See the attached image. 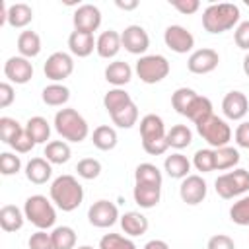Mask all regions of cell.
<instances>
[{
	"instance_id": "cell-11",
	"label": "cell",
	"mask_w": 249,
	"mask_h": 249,
	"mask_svg": "<svg viewBox=\"0 0 249 249\" xmlns=\"http://www.w3.org/2000/svg\"><path fill=\"white\" fill-rule=\"evenodd\" d=\"M121 41H123L124 51H128L130 54L144 56V53L150 47V35H148V31L142 25H136V23L124 27V31L121 33Z\"/></svg>"
},
{
	"instance_id": "cell-28",
	"label": "cell",
	"mask_w": 249,
	"mask_h": 249,
	"mask_svg": "<svg viewBox=\"0 0 249 249\" xmlns=\"http://www.w3.org/2000/svg\"><path fill=\"white\" fill-rule=\"evenodd\" d=\"M25 132L31 136V140L35 144H47V140L51 138V124L45 117H29L25 123Z\"/></svg>"
},
{
	"instance_id": "cell-18",
	"label": "cell",
	"mask_w": 249,
	"mask_h": 249,
	"mask_svg": "<svg viewBox=\"0 0 249 249\" xmlns=\"http://www.w3.org/2000/svg\"><path fill=\"white\" fill-rule=\"evenodd\" d=\"M123 47V41H121V33L115 31V29H107L103 31L97 39H95V53L101 56V58H115L119 54Z\"/></svg>"
},
{
	"instance_id": "cell-46",
	"label": "cell",
	"mask_w": 249,
	"mask_h": 249,
	"mask_svg": "<svg viewBox=\"0 0 249 249\" xmlns=\"http://www.w3.org/2000/svg\"><path fill=\"white\" fill-rule=\"evenodd\" d=\"M10 148H12L16 154H27V152H31V150L35 148V142H33L31 136L25 132V126H23V130L10 142Z\"/></svg>"
},
{
	"instance_id": "cell-26",
	"label": "cell",
	"mask_w": 249,
	"mask_h": 249,
	"mask_svg": "<svg viewBox=\"0 0 249 249\" xmlns=\"http://www.w3.org/2000/svg\"><path fill=\"white\" fill-rule=\"evenodd\" d=\"M163 169H165V173H167L171 179H181V181H183L187 175H191V173H189V171H191V161H189L187 156H183L181 152H175V154H171V156L165 158Z\"/></svg>"
},
{
	"instance_id": "cell-5",
	"label": "cell",
	"mask_w": 249,
	"mask_h": 249,
	"mask_svg": "<svg viewBox=\"0 0 249 249\" xmlns=\"http://www.w3.org/2000/svg\"><path fill=\"white\" fill-rule=\"evenodd\" d=\"M169 60L163 54H144L136 60L134 72L144 84H160L169 76Z\"/></svg>"
},
{
	"instance_id": "cell-29",
	"label": "cell",
	"mask_w": 249,
	"mask_h": 249,
	"mask_svg": "<svg viewBox=\"0 0 249 249\" xmlns=\"http://www.w3.org/2000/svg\"><path fill=\"white\" fill-rule=\"evenodd\" d=\"M91 142L97 150L101 152H109L117 146L119 142V136H117V130L109 124H99L93 128V134H91Z\"/></svg>"
},
{
	"instance_id": "cell-9",
	"label": "cell",
	"mask_w": 249,
	"mask_h": 249,
	"mask_svg": "<svg viewBox=\"0 0 249 249\" xmlns=\"http://www.w3.org/2000/svg\"><path fill=\"white\" fill-rule=\"evenodd\" d=\"M119 218L121 216H119L117 204L111 202V200H105V198L93 202L88 208V220H89V224L93 228H101V230L103 228H111V226H115L119 222Z\"/></svg>"
},
{
	"instance_id": "cell-34",
	"label": "cell",
	"mask_w": 249,
	"mask_h": 249,
	"mask_svg": "<svg viewBox=\"0 0 249 249\" xmlns=\"http://www.w3.org/2000/svg\"><path fill=\"white\" fill-rule=\"evenodd\" d=\"M193 142V130L187 124H175L167 130V144L169 148L175 150H183L187 146H191Z\"/></svg>"
},
{
	"instance_id": "cell-15",
	"label": "cell",
	"mask_w": 249,
	"mask_h": 249,
	"mask_svg": "<svg viewBox=\"0 0 249 249\" xmlns=\"http://www.w3.org/2000/svg\"><path fill=\"white\" fill-rule=\"evenodd\" d=\"M72 21H74L76 31H84V33L93 35V31H97L101 25V10L93 4H82L76 8Z\"/></svg>"
},
{
	"instance_id": "cell-12",
	"label": "cell",
	"mask_w": 249,
	"mask_h": 249,
	"mask_svg": "<svg viewBox=\"0 0 249 249\" xmlns=\"http://www.w3.org/2000/svg\"><path fill=\"white\" fill-rule=\"evenodd\" d=\"M206 193H208V187L200 175H187L179 185V196L189 206L200 204L206 198Z\"/></svg>"
},
{
	"instance_id": "cell-41",
	"label": "cell",
	"mask_w": 249,
	"mask_h": 249,
	"mask_svg": "<svg viewBox=\"0 0 249 249\" xmlns=\"http://www.w3.org/2000/svg\"><path fill=\"white\" fill-rule=\"evenodd\" d=\"M230 220L237 226H249V195H243L231 204Z\"/></svg>"
},
{
	"instance_id": "cell-8",
	"label": "cell",
	"mask_w": 249,
	"mask_h": 249,
	"mask_svg": "<svg viewBox=\"0 0 249 249\" xmlns=\"http://www.w3.org/2000/svg\"><path fill=\"white\" fill-rule=\"evenodd\" d=\"M43 72H45V76H47L53 84H60L62 80H66V78L74 72V58H72V54H68V53H64V51L53 53V54L45 60Z\"/></svg>"
},
{
	"instance_id": "cell-31",
	"label": "cell",
	"mask_w": 249,
	"mask_h": 249,
	"mask_svg": "<svg viewBox=\"0 0 249 249\" xmlns=\"http://www.w3.org/2000/svg\"><path fill=\"white\" fill-rule=\"evenodd\" d=\"M18 53L25 58H35L41 53V37L35 31H21L18 35Z\"/></svg>"
},
{
	"instance_id": "cell-10",
	"label": "cell",
	"mask_w": 249,
	"mask_h": 249,
	"mask_svg": "<svg viewBox=\"0 0 249 249\" xmlns=\"http://www.w3.org/2000/svg\"><path fill=\"white\" fill-rule=\"evenodd\" d=\"M163 43L169 51H173L177 54H187L195 47V37L183 25H169L163 31Z\"/></svg>"
},
{
	"instance_id": "cell-56",
	"label": "cell",
	"mask_w": 249,
	"mask_h": 249,
	"mask_svg": "<svg viewBox=\"0 0 249 249\" xmlns=\"http://www.w3.org/2000/svg\"><path fill=\"white\" fill-rule=\"evenodd\" d=\"M241 66H243V74L249 78V53L243 56V64H241Z\"/></svg>"
},
{
	"instance_id": "cell-19",
	"label": "cell",
	"mask_w": 249,
	"mask_h": 249,
	"mask_svg": "<svg viewBox=\"0 0 249 249\" xmlns=\"http://www.w3.org/2000/svg\"><path fill=\"white\" fill-rule=\"evenodd\" d=\"M119 222H121L123 231H124L128 237L144 235V233L148 231V228H150L148 218H146L142 212H136V210H128V212H124V214L119 218Z\"/></svg>"
},
{
	"instance_id": "cell-57",
	"label": "cell",
	"mask_w": 249,
	"mask_h": 249,
	"mask_svg": "<svg viewBox=\"0 0 249 249\" xmlns=\"http://www.w3.org/2000/svg\"><path fill=\"white\" fill-rule=\"evenodd\" d=\"M76 249H95V247H91V245H80V247H76Z\"/></svg>"
},
{
	"instance_id": "cell-33",
	"label": "cell",
	"mask_w": 249,
	"mask_h": 249,
	"mask_svg": "<svg viewBox=\"0 0 249 249\" xmlns=\"http://www.w3.org/2000/svg\"><path fill=\"white\" fill-rule=\"evenodd\" d=\"M214 115V111H212V101L208 99V97H204V95H198L195 101H193V105L189 107V111H187V119L191 121V123H195V124H200L202 121H206L208 117H212Z\"/></svg>"
},
{
	"instance_id": "cell-42",
	"label": "cell",
	"mask_w": 249,
	"mask_h": 249,
	"mask_svg": "<svg viewBox=\"0 0 249 249\" xmlns=\"http://www.w3.org/2000/svg\"><path fill=\"white\" fill-rule=\"evenodd\" d=\"M76 171H78V177H82L86 181H93L101 175V161L95 158H84L78 161Z\"/></svg>"
},
{
	"instance_id": "cell-32",
	"label": "cell",
	"mask_w": 249,
	"mask_h": 249,
	"mask_svg": "<svg viewBox=\"0 0 249 249\" xmlns=\"http://www.w3.org/2000/svg\"><path fill=\"white\" fill-rule=\"evenodd\" d=\"M128 103H132V97H130V93H128L126 89H123V88H113V89H109V91L103 95V107H105V111H107L109 115L121 111V109L126 107Z\"/></svg>"
},
{
	"instance_id": "cell-27",
	"label": "cell",
	"mask_w": 249,
	"mask_h": 249,
	"mask_svg": "<svg viewBox=\"0 0 249 249\" xmlns=\"http://www.w3.org/2000/svg\"><path fill=\"white\" fill-rule=\"evenodd\" d=\"M41 99L49 107H62L70 99V89L64 84H49L41 91Z\"/></svg>"
},
{
	"instance_id": "cell-48",
	"label": "cell",
	"mask_w": 249,
	"mask_h": 249,
	"mask_svg": "<svg viewBox=\"0 0 249 249\" xmlns=\"http://www.w3.org/2000/svg\"><path fill=\"white\" fill-rule=\"evenodd\" d=\"M233 41L239 49L249 53V19L247 21H239V25L233 31Z\"/></svg>"
},
{
	"instance_id": "cell-38",
	"label": "cell",
	"mask_w": 249,
	"mask_h": 249,
	"mask_svg": "<svg viewBox=\"0 0 249 249\" xmlns=\"http://www.w3.org/2000/svg\"><path fill=\"white\" fill-rule=\"evenodd\" d=\"M51 237L54 249H76V231L70 226H56Z\"/></svg>"
},
{
	"instance_id": "cell-4",
	"label": "cell",
	"mask_w": 249,
	"mask_h": 249,
	"mask_svg": "<svg viewBox=\"0 0 249 249\" xmlns=\"http://www.w3.org/2000/svg\"><path fill=\"white\" fill-rule=\"evenodd\" d=\"M23 214L25 220L31 222L37 230H49L56 222V210L53 200H49L43 195H31L25 198L23 204Z\"/></svg>"
},
{
	"instance_id": "cell-43",
	"label": "cell",
	"mask_w": 249,
	"mask_h": 249,
	"mask_svg": "<svg viewBox=\"0 0 249 249\" xmlns=\"http://www.w3.org/2000/svg\"><path fill=\"white\" fill-rule=\"evenodd\" d=\"M97 249H136V245L130 237H124L121 233H105L99 239Z\"/></svg>"
},
{
	"instance_id": "cell-47",
	"label": "cell",
	"mask_w": 249,
	"mask_h": 249,
	"mask_svg": "<svg viewBox=\"0 0 249 249\" xmlns=\"http://www.w3.org/2000/svg\"><path fill=\"white\" fill-rule=\"evenodd\" d=\"M27 247L29 249H54L53 237H51V233H47V230H37L35 233H31Z\"/></svg>"
},
{
	"instance_id": "cell-35",
	"label": "cell",
	"mask_w": 249,
	"mask_h": 249,
	"mask_svg": "<svg viewBox=\"0 0 249 249\" xmlns=\"http://www.w3.org/2000/svg\"><path fill=\"white\" fill-rule=\"evenodd\" d=\"M161 181H163L161 171H160V167L154 165V163L144 161V163H140V165L134 169V183H148V185H158V187H161Z\"/></svg>"
},
{
	"instance_id": "cell-39",
	"label": "cell",
	"mask_w": 249,
	"mask_h": 249,
	"mask_svg": "<svg viewBox=\"0 0 249 249\" xmlns=\"http://www.w3.org/2000/svg\"><path fill=\"white\" fill-rule=\"evenodd\" d=\"M111 121H113V124H117L119 128H132V126L136 124V121H138V107H136V103L132 101V103H128L126 107H123L121 111L113 113V115H111Z\"/></svg>"
},
{
	"instance_id": "cell-16",
	"label": "cell",
	"mask_w": 249,
	"mask_h": 249,
	"mask_svg": "<svg viewBox=\"0 0 249 249\" xmlns=\"http://www.w3.org/2000/svg\"><path fill=\"white\" fill-rule=\"evenodd\" d=\"M249 111V101L243 91L231 89L222 99V113L230 121H241Z\"/></svg>"
},
{
	"instance_id": "cell-21",
	"label": "cell",
	"mask_w": 249,
	"mask_h": 249,
	"mask_svg": "<svg viewBox=\"0 0 249 249\" xmlns=\"http://www.w3.org/2000/svg\"><path fill=\"white\" fill-rule=\"evenodd\" d=\"M53 175V163L45 158H31L25 165V177L33 185H45Z\"/></svg>"
},
{
	"instance_id": "cell-50",
	"label": "cell",
	"mask_w": 249,
	"mask_h": 249,
	"mask_svg": "<svg viewBox=\"0 0 249 249\" xmlns=\"http://www.w3.org/2000/svg\"><path fill=\"white\" fill-rule=\"evenodd\" d=\"M169 4L177 12H181L183 16H191V14H195L200 8V2L198 0H169Z\"/></svg>"
},
{
	"instance_id": "cell-51",
	"label": "cell",
	"mask_w": 249,
	"mask_h": 249,
	"mask_svg": "<svg viewBox=\"0 0 249 249\" xmlns=\"http://www.w3.org/2000/svg\"><path fill=\"white\" fill-rule=\"evenodd\" d=\"M233 138H235V144L239 148L249 150V121H243V123L237 124V128L233 132Z\"/></svg>"
},
{
	"instance_id": "cell-7",
	"label": "cell",
	"mask_w": 249,
	"mask_h": 249,
	"mask_svg": "<svg viewBox=\"0 0 249 249\" xmlns=\"http://www.w3.org/2000/svg\"><path fill=\"white\" fill-rule=\"evenodd\" d=\"M196 132L214 150L228 146V142L231 140V128H230V124L224 119L216 117V115H212L206 121H202L200 124H196Z\"/></svg>"
},
{
	"instance_id": "cell-13",
	"label": "cell",
	"mask_w": 249,
	"mask_h": 249,
	"mask_svg": "<svg viewBox=\"0 0 249 249\" xmlns=\"http://www.w3.org/2000/svg\"><path fill=\"white\" fill-rule=\"evenodd\" d=\"M220 62V54L214 49H196L191 53V56L187 58V68L193 74H210L218 68Z\"/></svg>"
},
{
	"instance_id": "cell-6",
	"label": "cell",
	"mask_w": 249,
	"mask_h": 249,
	"mask_svg": "<svg viewBox=\"0 0 249 249\" xmlns=\"http://www.w3.org/2000/svg\"><path fill=\"white\" fill-rule=\"evenodd\" d=\"M214 189H216L218 196H222L226 200H230L233 196H241L249 191V171L237 167L233 171L222 173L214 181Z\"/></svg>"
},
{
	"instance_id": "cell-24",
	"label": "cell",
	"mask_w": 249,
	"mask_h": 249,
	"mask_svg": "<svg viewBox=\"0 0 249 249\" xmlns=\"http://www.w3.org/2000/svg\"><path fill=\"white\" fill-rule=\"evenodd\" d=\"M33 21V8L25 2H18V4H10L8 8V18L6 23L14 29H21L27 27Z\"/></svg>"
},
{
	"instance_id": "cell-22",
	"label": "cell",
	"mask_w": 249,
	"mask_h": 249,
	"mask_svg": "<svg viewBox=\"0 0 249 249\" xmlns=\"http://www.w3.org/2000/svg\"><path fill=\"white\" fill-rule=\"evenodd\" d=\"M132 196L140 208H154V206H158V202L161 198V187L148 185V183H134Z\"/></svg>"
},
{
	"instance_id": "cell-55",
	"label": "cell",
	"mask_w": 249,
	"mask_h": 249,
	"mask_svg": "<svg viewBox=\"0 0 249 249\" xmlns=\"http://www.w3.org/2000/svg\"><path fill=\"white\" fill-rule=\"evenodd\" d=\"M142 249H169V245L163 239H150Z\"/></svg>"
},
{
	"instance_id": "cell-37",
	"label": "cell",
	"mask_w": 249,
	"mask_h": 249,
	"mask_svg": "<svg viewBox=\"0 0 249 249\" xmlns=\"http://www.w3.org/2000/svg\"><path fill=\"white\" fill-rule=\"evenodd\" d=\"M214 156H216V169H218V171L233 169V167L239 163V160H241L237 148H233V146L218 148V150H214Z\"/></svg>"
},
{
	"instance_id": "cell-44",
	"label": "cell",
	"mask_w": 249,
	"mask_h": 249,
	"mask_svg": "<svg viewBox=\"0 0 249 249\" xmlns=\"http://www.w3.org/2000/svg\"><path fill=\"white\" fill-rule=\"evenodd\" d=\"M21 130H23V126H21L16 119H12V117H0V138H2L4 144L10 146V142H12Z\"/></svg>"
},
{
	"instance_id": "cell-20",
	"label": "cell",
	"mask_w": 249,
	"mask_h": 249,
	"mask_svg": "<svg viewBox=\"0 0 249 249\" xmlns=\"http://www.w3.org/2000/svg\"><path fill=\"white\" fill-rule=\"evenodd\" d=\"M103 76H105V80H107L111 86L123 88V86H126V84L132 80V68H130V64L124 62V60H113V62H109V64L105 66Z\"/></svg>"
},
{
	"instance_id": "cell-53",
	"label": "cell",
	"mask_w": 249,
	"mask_h": 249,
	"mask_svg": "<svg viewBox=\"0 0 249 249\" xmlns=\"http://www.w3.org/2000/svg\"><path fill=\"white\" fill-rule=\"evenodd\" d=\"M16 99V91H14V86L10 82H2L0 84V107L6 109L14 103Z\"/></svg>"
},
{
	"instance_id": "cell-36",
	"label": "cell",
	"mask_w": 249,
	"mask_h": 249,
	"mask_svg": "<svg viewBox=\"0 0 249 249\" xmlns=\"http://www.w3.org/2000/svg\"><path fill=\"white\" fill-rule=\"evenodd\" d=\"M198 97V93L193 89V88H177L175 91H173V95H171V105H173V109L179 113V115H187V111H189V107L193 105V101Z\"/></svg>"
},
{
	"instance_id": "cell-40",
	"label": "cell",
	"mask_w": 249,
	"mask_h": 249,
	"mask_svg": "<svg viewBox=\"0 0 249 249\" xmlns=\"http://www.w3.org/2000/svg\"><path fill=\"white\" fill-rule=\"evenodd\" d=\"M193 165L196 171L200 173H210L216 171V156H214V148H202L196 150L193 156Z\"/></svg>"
},
{
	"instance_id": "cell-2",
	"label": "cell",
	"mask_w": 249,
	"mask_h": 249,
	"mask_svg": "<svg viewBox=\"0 0 249 249\" xmlns=\"http://www.w3.org/2000/svg\"><path fill=\"white\" fill-rule=\"evenodd\" d=\"M239 8L235 4H210L204 12H202V27L204 31L218 35L224 31H230L233 27L239 25Z\"/></svg>"
},
{
	"instance_id": "cell-14",
	"label": "cell",
	"mask_w": 249,
	"mask_h": 249,
	"mask_svg": "<svg viewBox=\"0 0 249 249\" xmlns=\"http://www.w3.org/2000/svg\"><path fill=\"white\" fill-rule=\"evenodd\" d=\"M4 76L8 78L10 84L23 86L33 78V64L25 56H10L4 62Z\"/></svg>"
},
{
	"instance_id": "cell-1",
	"label": "cell",
	"mask_w": 249,
	"mask_h": 249,
	"mask_svg": "<svg viewBox=\"0 0 249 249\" xmlns=\"http://www.w3.org/2000/svg\"><path fill=\"white\" fill-rule=\"evenodd\" d=\"M51 200L62 212L76 210L84 200V187L74 175H58L49 189Z\"/></svg>"
},
{
	"instance_id": "cell-54",
	"label": "cell",
	"mask_w": 249,
	"mask_h": 249,
	"mask_svg": "<svg viewBox=\"0 0 249 249\" xmlns=\"http://www.w3.org/2000/svg\"><path fill=\"white\" fill-rule=\"evenodd\" d=\"M115 6L117 8H121V10H124V12H130V10H136L138 8V0H117L115 2Z\"/></svg>"
},
{
	"instance_id": "cell-3",
	"label": "cell",
	"mask_w": 249,
	"mask_h": 249,
	"mask_svg": "<svg viewBox=\"0 0 249 249\" xmlns=\"http://www.w3.org/2000/svg\"><path fill=\"white\" fill-rule=\"evenodd\" d=\"M53 124H54V130L66 142H82L89 134L88 121L76 109H72V107L58 109L56 115H54V123Z\"/></svg>"
},
{
	"instance_id": "cell-45",
	"label": "cell",
	"mask_w": 249,
	"mask_h": 249,
	"mask_svg": "<svg viewBox=\"0 0 249 249\" xmlns=\"http://www.w3.org/2000/svg\"><path fill=\"white\" fill-rule=\"evenodd\" d=\"M19 169H21V160H19V156H16V154H12V152H2L0 154V173L2 175H16V173H19Z\"/></svg>"
},
{
	"instance_id": "cell-49",
	"label": "cell",
	"mask_w": 249,
	"mask_h": 249,
	"mask_svg": "<svg viewBox=\"0 0 249 249\" xmlns=\"http://www.w3.org/2000/svg\"><path fill=\"white\" fill-rule=\"evenodd\" d=\"M206 249H235V243L230 235L226 233H216L208 239L206 243Z\"/></svg>"
},
{
	"instance_id": "cell-25",
	"label": "cell",
	"mask_w": 249,
	"mask_h": 249,
	"mask_svg": "<svg viewBox=\"0 0 249 249\" xmlns=\"http://www.w3.org/2000/svg\"><path fill=\"white\" fill-rule=\"evenodd\" d=\"M23 222H25V214L16 204H4L0 208V228L4 231L12 233V231L21 230L23 228Z\"/></svg>"
},
{
	"instance_id": "cell-52",
	"label": "cell",
	"mask_w": 249,
	"mask_h": 249,
	"mask_svg": "<svg viewBox=\"0 0 249 249\" xmlns=\"http://www.w3.org/2000/svg\"><path fill=\"white\" fill-rule=\"evenodd\" d=\"M142 148H144V152H146V154H150V156H161V154H165V152H167V148H169V144H167V136H165V138H161V140L144 142V144H142Z\"/></svg>"
},
{
	"instance_id": "cell-17",
	"label": "cell",
	"mask_w": 249,
	"mask_h": 249,
	"mask_svg": "<svg viewBox=\"0 0 249 249\" xmlns=\"http://www.w3.org/2000/svg\"><path fill=\"white\" fill-rule=\"evenodd\" d=\"M167 136V130H165V124H163V119L156 113H148L140 119V138H142V144L144 142H154V140H161Z\"/></svg>"
},
{
	"instance_id": "cell-23",
	"label": "cell",
	"mask_w": 249,
	"mask_h": 249,
	"mask_svg": "<svg viewBox=\"0 0 249 249\" xmlns=\"http://www.w3.org/2000/svg\"><path fill=\"white\" fill-rule=\"evenodd\" d=\"M68 49H70V53H72L74 56L86 58V56H89V54L93 53V49H95V39H93L91 33H84V31H76V29H74V31L68 35Z\"/></svg>"
},
{
	"instance_id": "cell-30",
	"label": "cell",
	"mask_w": 249,
	"mask_h": 249,
	"mask_svg": "<svg viewBox=\"0 0 249 249\" xmlns=\"http://www.w3.org/2000/svg\"><path fill=\"white\" fill-rule=\"evenodd\" d=\"M43 156L53 165H62V163H66L70 160L72 150H70V146H68L66 140H51V142H47Z\"/></svg>"
}]
</instances>
